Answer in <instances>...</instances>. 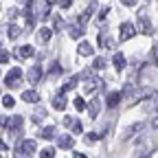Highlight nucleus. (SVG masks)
Returning a JSON list of instances; mask_svg holds the SVG:
<instances>
[{
	"mask_svg": "<svg viewBox=\"0 0 158 158\" xmlns=\"http://www.w3.org/2000/svg\"><path fill=\"white\" fill-rule=\"evenodd\" d=\"M40 136H42V138H53V136H55V125H48V127H44Z\"/></svg>",
	"mask_w": 158,
	"mask_h": 158,
	"instance_id": "20",
	"label": "nucleus"
},
{
	"mask_svg": "<svg viewBox=\"0 0 158 158\" xmlns=\"http://www.w3.org/2000/svg\"><path fill=\"white\" fill-rule=\"evenodd\" d=\"M35 141H22L20 143V154H27V156H31L33 152H35Z\"/></svg>",
	"mask_w": 158,
	"mask_h": 158,
	"instance_id": "7",
	"label": "nucleus"
},
{
	"mask_svg": "<svg viewBox=\"0 0 158 158\" xmlns=\"http://www.w3.org/2000/svg\"><path fill=\"white\" fill-rule=\"evenodd\" d=\"M92 13H94V5H90L84 13H81V18H79V24H84V22H88V20L92 18Z\"/></svg>",
	"mask_w": 158,
	"mask_h": 158,
	"instance_id": "17",
	"label": "nucleus"
},
{
	"mask_svg": "<svg viewBox=\"0 0 158 158\" xmlns=\"http://www.w3.org/2000/svg\"><path fill=\"white\" fill-rule=\"evenodd\" d=\"M57 2H59V7H62V9H68V7L73 5V0H57Z\"/></svg>",
	"mask_w": 158,
	"mask_h": 158,
	"instance_id": "32",
	"label": "nucleus"
},
{
	"mask_svg": "<svg viewBox=\"0 0 158 158\" xmlns=\"http://www.w3.org/2000/svg\"><path fill=\"white\" fill-rule=\"evenodd\" d=\"M132 90H134V84H132V81H127V84H125V88H123V92H121V97H127Z\"/></svg>",
	"mask_w": 158,
	"mask_h": 158,
	"instance_id": "29",
	"label": "nucleus"
},
{
	"mask_svg": "<svg viewBox=\"0 0 158 158\" xmlns=\"http://www.w3.org/2000/svg\"><path fill=\"white\" fill-rule=\"evenodd\" d=\"M18 55H20V59H29V57L35 55V48L29 46V44H27V46H20V48H18Z\"/></svg>",
	"mask_w": 158,
	"mask_h": 158,
	"instance_id": "9",
	"label": "nucleus"
},
{
	"mask_svg": "<svg viewBox=\"0 0 158 158\" xmlns=\"http://www.w3.org/2000/svg\"><path fill=\"white\" fill-rule=\"evenodd\" d=\"M134 33H136V27L130 24V22H123L121 31H118V40H121V42H127L130 37H134Z\"/></svg>",
	"mask_w": 158,
	"mask_h": 158,
	"instance_id": "3",
	"label": "nucleus"
},
{
	"mask_svg": "<svg viewBox=\"0 0 158 158\" xmlns=\"http://www.w3.org/2000/svg\"><path fill=\"white\" fill-rule=\"evenodd\" d=\"M99 138H103V134H97V132H90V134L86 136V141H88V143H92V141H99Z\"/></svg>",
	"mask_w": 158,
	"mask_h": 158,
	"instance_id": "28",
	"label": "nucleus"
},
{
	"mask_svg": "<svg viewBox=\"0 0 158 158\" xmlns=\"http://www.w3.org/2000/svg\"><path fill=\"white\" fill-rule=\"evenodd\" d=\"M75 108L81 112V110H86V101H84V97H77L75 99Z\"/></svg>",
	"mask_w": 158,
	"mask_h": 158,
	"instance_id": "27",
	"label": "nucleus"
},
{
	"mask_svg": "<svg viewBox=\"0 0 158 158\" xmlns=\"http://www.w3.org/2000/svg\"><path fill=\"white\" fill-rule=\"evenodd\" d=\"M73 158H86V156H84V154H75Z\"/></svg>",
	"mask_w": 158,
	"mask_h": 158,
	"instance_id": "38",
	"label": "nucleus"
},
{
	"mask_svg": "<svg viewBox=\"0 0 158 158\" xmlns=\"http://www.w3.org/2000/svg\"><path fill=\"white\" fill-rule=\"evenodd\" d=\"M59 70H62V68H59V66H57V64H55V66H53V68H51V75H57V73H59Z\"/></svg>",
	"mask_w": 158,
	"mask_h": 158,
	"instance_id": "35",
	"label": "nucleus"
},
{
	"mask_svg": "<svg viewBox=\"0 0 158 158\" xmlns=\"http://www.w3.org/2000/svg\"><path fill=\"white\" fill-rule=\"evenodd\" d=\"M44 116H46V110H44V108H37V110H35V114H33V121H35V123H40Z\"/></svg>",
	"mask_w": 158,
	"mask_h": 158,
	"instance_id": "21",
	"label": "nucleus"
},
{
	"mask_svg": "<svg viewBox=\"0 0 158 158\" xmlns=\"http://www.w3.org/2000/svg\"><path fill=\"white\" fill-rule=\"evenodd\" d=\"M27 79H29L31 84H37L40 79H42V66H33V68L27 73Z\"/></svg>",
	"mask_w": 158,
	"mask_h": 158,
	"instance_id": "6",
	"label": "nucleus"
},
{
	"mask_svg": "<svg viewBox=\"0 0 158 158\" xmlns=\"http://www.w3.org/2000/svg\"><path fill=\"white\" fill-rule=\"evenodd\" d=\"M92 68H97V70L106 68V59H103V57H97V59H94V64H92Z\"/></svg>",
	"mask_w": 158,
	"mask_h": 158,
	"instance_id": "26",
	"label": "nucleus"
},
{
	"mask_svg": "<svg viewBox=\"0 0 158 158\" xmlns=\"http://www.w3.org/2000/svg\"><path fill=\"white\" fill-rule=\"evenodd\" d=\"M20 2H27V5H33V0H20Z\"/></svg>",
	"mask_w": 158,
	"mask_h": 158,
	"instance_id": "39",
	"label": "nucleus"
},
{
	"mask_svg": "<svg viewBox=\"0 0 158 158\" xmlns=\"http://www.w3.org/2000/svg\"><path fill=\"white\" fill-rule=\"evenodd\" d=\"M114 68H116V70H123V68H125V55H123V53H116V55H114Z\"/></svg>",
	"mask_w": 158,
	"mask_h": 158,
	"instance_id": "15",
	"label": "nucleus"
},
{
	"mask_svg": "<svg viewBox=\"0 0 158 158\" xmlns=\"http://www.w3.org/2000/svg\"><path fill=\"white\" fill-rule=\"evenodd\" d=\"M77 81H79V77H73V79H68V81L64 84V88H62V92H68V90H73V88L77 86Z\"/></svg>",
	"mask_w": 158,
	"mask_h": 158,
	"instance_id": "19",
	"label": "nucleus"
},
{
	"mask_svg": "<svg viewBox=\"0 0 158 158\" xmlns=\"http://www.w3.org/2000/svg\"><path fill=\"white\" fill-rule=\"evenodd\" d=\"M7 125V116H0V127H5Z\"/></svg>",
	"mask_w": 158,
	"mask_h": 158,
	"instance_id": "36",
	"label": "nucleus"
},
{
	"mask_svg": "<svg viewBox=\"0 0 158 158\" xmlns=\"http://www.w3.org/2000/svg\"><path fill=\"white\" fill-rule=\"evenodd\" d=\"M73 145H75V141H73V136H68V134H62L57 138V147L59 149H70Z\"/></svg>",
	"mask_w": 158,
	"mask_h": 158,
	"instance_id": "5",
	"label": "nucleus"
},
{
	"mask_svg": "<svg viewBox=\"0 0 158 158\" xmlns=\"http://www.w3.org/2000/svg\"><path fill=\"white\" fill-rule=\"evenodd\" d=\"M7 33H9V40H18L20 35H22V29H20L18 24H9V31Z\"/></svg>",
	"mask_w": 158,
	"mask_h": 158,
	"instance_id": "16",
	"label": "nucleus"
},
{
	"mask_svg": "<svg viewBox=\"0 0 158 158\" xmlns=\"http://www.w3.org/2000/svg\"><path fill=\"white\" fill-rule=\"evenodd\" d=\"M20 125H22V116H20V114L7 118V130H9V134H15V132L20 130Z\"/></svg>",
	"mask_w": 158,
	"mask_h": 158,
	"instance_id": "4",
	"label": "nucleus"
},
{
	"mask_svg": "<svg viewBox=\"0 0 158 158\" xmlns=\"http://www.w3.org/2000/svg\"><path fill=\"white\" fill-rule=\"evenodd\" d=\"M73 132H75V134H81V132H84V125L79 123V121H75V123H73Z\"/></svg>",
	"mask_w": 158,
	"mask_h": 158,
	"instance_id": "30",
	"label": "nucleus"
},
{
	"mask_svg": "<svg viewBox=\"0 0 158 158\" xmlns=\"http://www.w3.org/2000/svg\"><path fill=\"white\" fill-rule=\"evenodd\" d=\"M22 99H24V103H37L40 101V94L35 90H24L22 92Z\"/></svg>",
	"mask_w": 158,
	"mask_h": 158,
	"instance_id": "8",
	"label": "nucleus"
},
{
	"mask_svg": "<svg viewBox=\"0 0 158 158\" xmlns=\"http://www.w3.org/2000/svg\"><path fill=\"white\" fill-rule=\"evenodd\" d=\"M66 103H68V101H66L64 92L59 94V97H55V99H53V108H55V110H64V108H66Z\"/></svg>",
	"mask_w": 158,
	"mask_h": 158,
	"instance_id": "14",
	"label": "nucleus"
},
{
	"mask_svg": "<svg viewBox=\"0 0 158 158\" xmlns=\"http://www.w3.org/2000/svg\"><path fill=\"white\" fill-rule=\"evenodd\" d=\"M92 53H94V48H92V44H90V42H81V44H79V55L90 57Z\"/></svg>",
	"mask_w": 158,
	"mask_h": 158,
	"instance_id": "12",
	"label": "nucleus"
},
{
	"mask_svg": "<svg viewBox=\"0 0 158 158\" xmlns=\"http://www.w3.org/2000/svg\"><path fill=\"white\" fill-rule=\"evenodd\" d=\"M136 29L141 31V33H145V35L152 33V24H149V20H147V15H145V9L138 11V24H136Z\"/></svg>",
	"mask_w": 158,
	"mask_h": 158,
	"instance_id": "1",
	"label": "nucleus"
},
{
	"mask_svg": "<svg viewBox=\"0 0 158 158\" xmlns=\"http://www.w3.org/2000/svg\"><path fill=\"white\" fill-rule=\"evenodd\" d=\"M118 101H121V92H110L108 94V108H116L118 106Z\"/></svg>",
	"mask_w": 158,
	"mask_h": 158,
	"instance_id": "13",
	"label": "nucleus"
},
{
	"mask_svg": "<svg viewBox=\"0 0 158 158\" xmlns=\"http://www.w3.org/2000/svg\"><path fill=\"white\" fill-rule=\"evenodd\" d=\"M88 108V114L92 116V118H97V114H99V110H101V103H99V99H92V101L86 106Z\"/></svg>",
	"mask_w": 158,
	"mask_h": 158,
	"instance_id": "10",
	"label": "nucleus"
},
{
	"mask_svg": "<svg viewBox=\"0 0 158 158\" xmlns=\"http://www.w3.org/2000/svg\"><path fill=\"white\" fill-rule=\"evenodd\" d=\"M51 35H53V31L48 27H42V31H40V40H42V42H48Z\"/></svg>",
	"mask_w": 158,
	"mask_h": 158,
	"instance_id": "18",
	"label": "nucleus"
},
{
	"mask_svg": "<svg viewBox=\"0 0 158 158\" xmlns=\"http://www.w3.org/2000/svg\"><path fill=\"white\" fill-rule=\"evenodd\" d=\"M2 106H5V108H13V106H15V99H13L11 94H5V97H2Z\"/></svg>",
	"mask_w": 158,
	"mask_h": 158,
	"instance_id": "23",
	"label": "nucleus"
},
{
	"mask_svg": "<svg viewBox=\"0 0 158 158\" xmlns=\"http://www.w3.org/2000/svg\"><path fill=\"white\" fill-rule=\"evenodd\" d=\"M121 2H123L125 7H134V5L138 2V0H121Z\"/></svg>",
	"mask_w": 158,
	"mask_h": 158,
	"instance_id": "33",
	"label": "nucleus"
},
{
	"mask_svg": "<svg viewBox=\"0 0 158 158\" xmlns=\"http://www.w3.org/2000/svg\"><path fill=\"white\" fill-rule=\"evenodd\" d=\"M143 127H145L143 123H136V125H132V127L127 130V136H125V138H130V136H132V134H136V132H141Z\"/></svg>",
	"mask_w": 158,
	"mask_h": 158,
	"instance_id": "24",
	"label": "nucleus"
},
{
	"mask_svg": "<svg viewBox=\"0 0 158 158\" xmlns=\"http://www.w3.org/2000/svg\"><path fill=\"white\" fill-rule=\"evenodd\" d=\"M9 62V53L7 51H0V64H7Z\"/></svg>",
	"mask_w": 158,
	"mask_h": 158,
	"instance_id": "31",
	"label": "nucleus"
},
{
	"mask_svg": "<svg viewBox=\"0 0 158 158\" xmlns=\"http://www.w3.org/2000/svg\"><path fill=\"white\" fill-rule=\"evenodd\" d=\"M73 123H75L73 116H66V118H64V125H73Z\"/></svg>",
	"mask_w": 158,
	"mask_h": 158,
	"instance_id": "34",
	"label": "nucleus"
},
{
	"mask_svg": "<svg viewBox=\"0 0 158 158\" xmlns=\"http://www.w3.org/2000/svg\"><path fill=\"white\" fill-rule=\"evenodd\" d=\"M53 24H55V31H62L66 24H64V20L59 18V15H55V20H53Z\"/></svg>",
	"mask_w": 158,
	"mask_h": 158,
	"instance_id": "25",
	"label": "nucleus"
},
{
	"mask_svg": "<svg viewBox=\"0 0 158 158\" xmlns=\"http://www.w3.org/2000/svg\"><path fill=\"white\" fill-rule=\"evenodd\" d=\"M20 79H22V70H20V68H11L9 75L5 77V84H7L9 88H15V86L20 84Z\"/></svg>",
	"mask_w": 158,
	"mask_h": 158,
	"instance_id": "2",
	"label": "nucleus"
},
{
	"mask_svg": "<svg viewBox=\"0 0 158 158\" xmlns=\"http://www.w3.org/2000/svg\"><path fill=\"white\" fill-rule=\"evenodd\" d=\"M86 33V29H84V24H75V27H70V31H68V35L73 37V40H79Z\"/></svg>",
	"mask_w": 158,
	"mask_h": 158,
	"instance_id": "11",
	"label": "nucleus"
},
{
	"mask_svg": "<svg viewBox=\"0 0 158 158\" xmlns=\"http://www.w3.org/2000/svg\"><path fill=\"white\" fill-rule=\"evenodd\" d=\"M0 152H7V143L5 141H0Z\"/></svg>",
	"mask_w": 158,
	"mask_h": 158,
	"instance_id": "37",
	"label": "nucleus"
},
{
	"mask_svg": "<svg viewBox=\"0 0 158 158\" xmlns=\"http://www.w3.org/2000/svg\"><path fill=\"white\" fill-rule=\"evenodd\" d=\"M40 158H55V149L53 147H44L40 152Z\"/></svg>",
	"mask_w": 158,
	"mask_h": 158,
	"instance_id": "22",
	"label": "nucleus"
}]
</instances>
